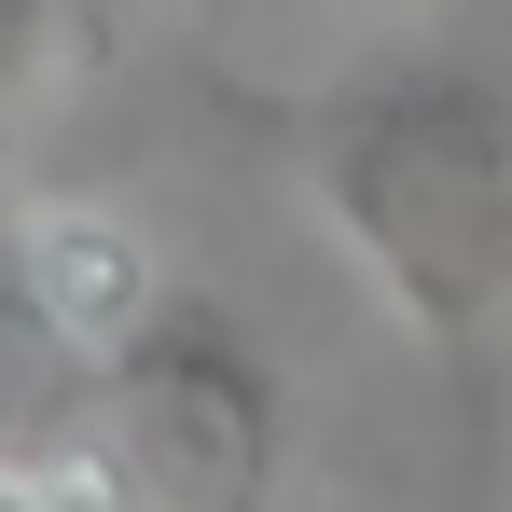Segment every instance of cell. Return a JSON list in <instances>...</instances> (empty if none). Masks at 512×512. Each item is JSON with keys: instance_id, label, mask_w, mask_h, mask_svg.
Instances as JSON below:
<instances>
[{"instance_id": "cell-1", "label": "cell", "mask_w": 512, "mask_h": 512, "mask_svg": "<svg viewBox=\"0 0 512 512\" xmlns=\"http://www.w3.org/2000/svg\"><path fill=\"white\" fill-rule=\"evenodd\" d=\"M305 180L443 374L499 346V319H512V97L485 70L402 56V70L333 84L305 111Z\"/></svg>"}, {"instance_id": "cell-2", "label": "cell", "mask_w": 512, "mask_h": 512, "mask_svg": "<svg viewBox=\"0 0 512 512\" xmlns=\"http://www.w3.org/2000/svg\"><path fill=\"white\" fill-rule=\"evenodd\" d=\"M111 471L153 512H263L291 471V402L208 291H167L111 346Z\"/></svg>"}, {"instance_id": "cell-3", "label": "cell", "mask_w": 512, "mask_h": 512, "mask_svg": "<svg viewBox=\"0 0 512 512\" xmlns=\"http://www.w3.org/2000/svg\"><path fill=\"white\" fill-rule=\"evenodd\" d=\"M111 471V360H97L56 291L28 277V236L0 222V485L70 512V485Z\"/></svg>"}, {"instance_id": "cell-4", "label": "cell", "mask_w": 512, "mask_h": 512, "mask_svg": "<svg viewBox=\"0 0 512 512\" xmlns=\"http://www.w3.org/2000/svg\"><path fill=\"white\" fill-rule=\"evenodd\" d=\"M14 236H28V277L56 291V319H70L97 360H111V346H125V333H139V319H153V305L180 291V277L139 250V236H125L111 208H28Z\"/></svg>"}, {"instance_id": "cell-5", "label": "cell", "mask_w": 512, "mask_h": 512, "mask_svg": "<svg viewBox=\"0 0 512 512\" xmlns=\"http://www.w3.org/2000/svg\"><path fill=\"white\" fill-rule=\"evenodd\" d=\"M97 0H0V139L42 111V84L70 70V42H84Z\"/></svg>"}, {"instance_id": "cell-6", "label": "cell", "mask_w": 512, "mask_h": 512, "mask_svg": "<svg viewBox=\"0 0 512 512\" xmlns=\"http://www.w3.org/2000/svg\"><path fill=\"white\" fill-rule=\"evenodd\" d=\"M0 512H56V499H28V485H0Z\"/></svg>"}]
</instances>
